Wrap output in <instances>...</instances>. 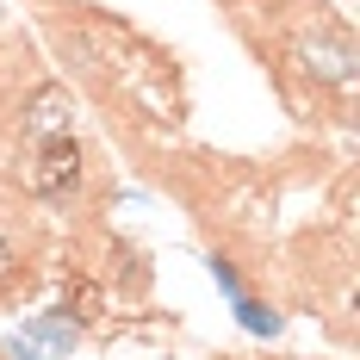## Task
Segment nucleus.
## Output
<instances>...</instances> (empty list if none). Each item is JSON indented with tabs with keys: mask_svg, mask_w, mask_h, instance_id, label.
I'll list each match as a JSON object with an SVG mask.
<instances>
[{
	"mask_svg": "<svg viewBox=\"0 0 360 360\" xmlns=\"http://www.w3.org/2000/svg\"><path fill=\"white\" fill-rule=\"evenodd\" d=\"M261 19H267V50L280 75H298L311 81L317 94L335 87V94H354V32L348 19L323 6V0H261Z\"/></svg>",
	"mask_w": 360,
	"mask_h": 360,
	"instance_id": "1",
	"label": "nucleus"
},
{
	"mask_svg": "<svg viewBox=\"0 0 360 360\" xmlns=\"http://www.w3.org/2000/svg\"><path fill=\"white\" fill-rule=\"evenodd\" d=\"M87 180H94V162H87V149L81 137H50V143L32 149V162H25V199L37 205H75L81 193H87Z\"/></svg>",
	"mask_w": 360,
	"mask_h": 360,
	"instance_id": "2",
	"label": "nucleus"
},
{
	"mask_svg": "<svg viewBox=\"0 0 360 360\" xmlns=\"http://www.w3.org/2000/svg\"><path fill=\"white\" fill-rule=\"evenodd\" d=\"M32 280H37V249H32L25 205H0V304L32 292Z\"/></svg>",
	"mask_w": 360,
	"mask_h": 360,
	"instance_id": "3",
	"label": "nucleus"
},
{
	"mask_svg": "<svg viewBox=\"0 0 360 360\" xmlns=\"http://www.w3.org/2000/svg\"><path fill=\"white\" fill-rule=\"evenodd\" d=\"M63 304H69V323H100L112 304L106 280H94V274H63Z\"/></svg>",
	"mask_w": 360,
	"mask_h": 360,
	"instance_id": "4",
	"label": "nucleus"
},
{
	"mask_svg": "<svg viewBox=\"0 0 360 360\" xmlns=\"http://www.w3.org/2000/svg\"><path fill=\"white\" fill-rule=\"evenodd\" d=\"M25 335H32V342H50V348H56V360H69L81 323H69V317H50V311H44V317H32V323H25Z\"/></svg>",
	"mask_w": 360,
	"mask_h": 360,
	"instance_id": "5",
	"label": "nucleus"
},
{
	"mask_svg": "<svg viewBox=\"0 0 360 360\" xmlns=\"http://www.w3.org/2000/svg\"><path fill=\"white\" fill-rule=\"evenodd\" d=\"M230 304H236V323L249 329V335H280V323H286L274 304H261V298H249V292H243V298H230Z\"/></svg>",
	"mask_w": 360,
	"mask_h": 360,
	"instance_id": "6",
	"label": "nucleus"
},
{
	"mask_svg": "<svg viewBox=\"0 0 360 360\" xmlns=\"http://www.w3.org/2000/svg\"><path fill=\"white\" fill-rule=\"evenodd\" d=\"M205 267H212V280L230 292V298H243V274L230 267V255H217V249H212V261H205Z\"/></svg>",
	"mask_w": 360,
	"mask_h": 360,
	"instance_id": "7",
	"label": "nucleus"
}]
</instances>
